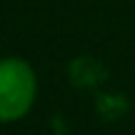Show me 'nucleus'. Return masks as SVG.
Here are the masks:
<instances>
[{"mask_svg":"<svg viewBox=\"0 0 135 135\" xmlns=\"http://www.w3.org/2000/svg\"><path fill=\"white\" fill-rule=\"evenodd\" d=\"M38 100V75L25 58H0V123H18Z\"/></svg>","mask_w":135,"mask_h":135,"instance_id":"f257e3e1","label":"nucleus"}]
</instances>
